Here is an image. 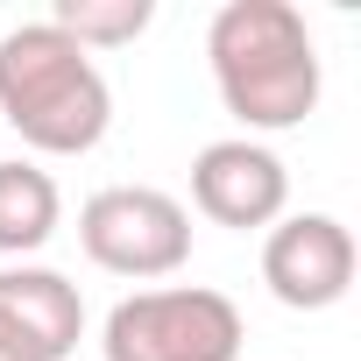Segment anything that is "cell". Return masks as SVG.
<instances>
[{
	"instance_id": "1",
	"label": "cell",
	"mask_w": 361,
	"mask_h": 361,
	"mask_svg": "<svg viewBox=\"0 0 361 361\" xmlns=\"http://www.w3.org/2000/svg\"><path fill=\"white\" fill-rule=\"evenodd\" d=\"M213 85L241 128L283 135L305 128L319 106V43L290 0H227L206 29Z\"/></svg>"
},
{
	"instance_id": "2",
	"label": "cell",
	"mask_w": 361,
	"mask_h": 361,
	"mask_svg": "<svg viewBox=\"0 0 361 361\" xmlns=\"http://www.w3.org/2000/svg\"><path fill=\"white\" fill-rule=\"evenodd\" d=\"M0 121L43 156H85L114 128V92L64 29L22 22L0 36Z\"/></svg>"
},
{
	"instance_id": "3",
	"label": "cell",
	"mask_w": 361,
	"mask_h": 361,
	"mask_svg": "<svg viewBox=\"0 0 361 361\" xmlns=\"http://www.w3.org/2000/svg\"><path fill=\"white\" fill-rule=\"evenodd\" d=\"M106 361H234L241 354V312L234 298L206 283H163L135 290L106 312L99 333Z\"/></svg>"
},
{
	"instance_id": "4",
	"label": "cell",
	"mask_w": 361,
	"mask_h": 361,
	"mask_svg": "<svg viewBox=\"0 0 361 361\" xmlns=\"http://www.w3.org/2000/svg\"><path fill=\"white\" fill-rule=\"evenodd\" d=\"M78 241L106 276L156 283L192 262V213L156 185H106L78 206Z\"/></svg>"
},
{
	"instance_id": "5",
	"label": "cell",
	"mask_w": 361,
	"mask_h": 361,
	"mask_svg": "<svg viewBox=\"0 0 361 361\" xmlns=\"http://www.w3.org/2000/svg\"><path fill=\"white\" fill-rule=\"evenodd\" d=\"M192 206L213 220V227H234V234H255V227H276L283 206H290V170L276 149L248 142V135H227V142H206L192 156Z\"/></svg>"
},
{
	"instance_id": "6",
	"label": "cell",
	"mask_w": 361,
	"mask_h": 361,
	"mask_svg": "<svg viewBox=\"0 0 361 361\" xmlns=\"http://www.w3.org/2000/svg\"><path fill=\"white\" fill-rule=\"evenodd\" d=\"M262 283L290 312H333L354 290V234L333 213H290L262 241Z\"/></svg>"
},
{
	"instance_id": "7",
	"label": "cell",
	"mask_w": 361,
	"mask_h": 361,
	"mask_svg": "<svg viewBox=\"0 0 361 361\" xmlns=\"http://www.w3.org/2000/svg\"><path fill=\"white\" fill-rule=\"evenodd\" d=\"M0 319H8L43 361H64L85 333V298L71 276L43 269V262H22V269H0Z\"/></svg>"
},
{
	"instance_id": "8",
	"label": "cell",
	"mask_w": 361,
	"mask_h": 361,
	"mask_svg": "<svg viewBox=\"0 0 361 361\" xmlns=\"http://www.w3.org/2000/svg\"><path fill=\"white\" fill-rule=\"evenodd\" d=\"M64 220L57 177L36 163H0V255H36Z\"/></svg>"
},
{
	"instance_id": "9",
	"label": "cell",
	"mask_w": 361,
	"mask_h": 361,
	"mask_svg": "<svg viewBox=\"0 0 361 361\" xmlns=\"http://www.w3.org/2000/svg\"><path fill=\"white\" fill-rule=\"evenodd\" d=\"M149 22H156V0H57L50 8V29H64L85 57L135 43Z\"/></svg>"
},
{
	"instance_id": "10",
	"label": "cell",
	"mask_w": 361,
	"mask_h": 361,
	"mask_svg": "<svg viewBox=\"0 0 361 361\" xmlns=\"http://www.w3.org/2000/svg\"><path fill=\"white\" fill-rule=\"evenodd\" d=\"M0 361H43V354H36V347H29V340L8 326V319H0Z\"/></svg>"
}]
</instances>
